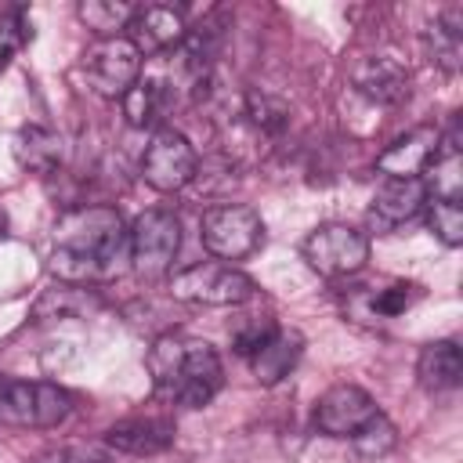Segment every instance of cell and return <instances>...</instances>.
Listing matches in <instances>:
<instances>
[{"label":"cell","instance_id":"cell-1","mask_svg":"<svg viewBox=\"0 0 463 463\" xmlns=\"http://www.w3.org/2000/svg\"><path fill=\"white\" fill-rule=\"evenodd\" d=\"M127 246V224L116 206H76L54 224L51 271L69 282H94L116 271V260Z\"/></svg>","mask_w":463,"mask_h":463},{"label":"cell","instance_id":"cell-2","mask_svg":"<svg viewBox=\"0 0 463 463\" xmlns=\"http://www.w3.org/2000/svg\"><path fill=\"white\" fill-rule=\"evenodd\" d=\"M148 376L156 398L181 409H203L221 391L224 365L213 344L188 333H163L148 347Z\"/></svg>","mask_w":463,"mask_h":463},{"label":"cell","instance_id":"cell-3","mask_svg":"<svg viewBox=\"0 0 463 463\" xmlns=\"http://www.w3.org/2000/svg\"><path fill=\"white\" fill-rule=\"evenodd\" d=\"M174 300L203 304V307H239L253 297V279L224 260H199L177 275H170Z\"/></svg>","mask_w":463,"mask_h":463},{"label":"cell","instance_id":"cell-4","mask_svg":"<svg viewBox=\"0 0 463 463\" xmlns=\"http://www.w3.org/2000/svg\"><path fill=\"white\" fill-rule=\"evenodd\" d=\"M72 412V394L58 383H29L0 373V423L11 427H58Z\"/></svg>","mask_w":463,"mask_h":463},{"label":"cell","instance_id":"cell-5","mask_svg":"<svg viewBox=\"0 0 463 463\" xmlns=\"http://www.w3.org/2000/svg\"><path fill=\"white\" fill-rule=\"evenodd\" d=\"M199 235H203V246L213 253V260L235 264L264 242V221L253 206L224 203V206H210L203 213Z\"/></svg>","mask_w":463,"mask_h":463},{"label":"cell","instance_id":"cell-6","mask_svg":"<svg viewBox=\"0 0 463 463\" xmlns=\"http://www.w3.org/2000/svg\"><path fill=\"white\" fill-rule=\"evenodd\" d=\"M127 250H130V264L137 275L145 279H159L170 271L177 250H181V221L174 210H145L134 217V224L127 228Z\"/></svg>","mask_w":463,"mask_h":463},{"label":"cell","instance_id":"cell-7","mask_svg":"<svg viewBox=\"0 0 463 463\" xmlns=\"http://www.w3.org/2000/svg\"><path fill=\"white\" fill-rule=\"evenodd\" d=\"M300 253L307 268L318 271L322 279H347L369 264V235L351 224L329 221V224H318L300 242Z\"/></svg>","mask_w":463,"mask_h":463},{"label":"cell","instance_id":"cell-8","mask_svg":"<svg viewBox=\"0 0 463 463\" xmlns=\"http://www.w3.org/2000/svg\"><path fill=\"white\" fill-rule=\"evenodd\" d=\"M141 51L130 43V36H109V40H94L80 61L83 80L94 94L101 98H123L137 76H141Z\"/></svg>","mask_w":463,"mask_h":463},{"label":"cell","instance_id":"cell-9","mask_svg":"<svg viewBox=\"0 0 463 463\" xmlns=\"http://www.w3.org/2000/svg\"><path fill=\"white\" fill-rule=\"evenodd\" d=\"M195 174H199V156L192 141L174 127L156 130L141 152V181L156 192H181L184 184L195 181Z\"/></svg>","mask_w":463,"mask_h":463},{"label":"cell","instance_id":"cell-10","mask_svg":"<svg viewBox=\"0 0 463 463\" xmlns=\"http://www.w3.org/2000/svg\"><path fill=\"white\" fill-rule=\"evenodd\" d=\"M380 409L373 394L358 383H333L315 402V427L326 438H351L365 420H373Z\"/></svg>","mask_w":463,"mask_h":463},{"label":"cell","instance_id":"cell-11","mask_svg":"<svg viewBox=\"0 0 463 463\" xmlns=\"http://www.w3.org/2000/svg\"><path fill=\"white\" fill-rule=\"evenodd\" d=\"M441 145V130L438 127H412L409 134L394 137L380 156H376V170L387 174L391 181H416L427 174V166L434 163Z\"/></svg>","mask_w":463,"mask_h":463},{"label":"cell","instance_id":"cell-12","mask_svg":"<svg viewBox=\"0 0 463 463\" xmlns=\"http://www.w3.org/2000/svg\"><path fill=\"white\" fill-rule=\"evenodd\" d=\"M174 416L163 412H145V416H127L105 430V445L123 452V456H159L174 445Z\"/></svg>","mask_w":463,"mask_h":463},{"label":"cell","instance_id":"cell-13","mask_svg":"<svg viewBox=\"0 0 463 463\" xmlns=\"http://www.w3.org/2000/svg\"><path fill=\"white\" fill-rule=\"evenodd\" d=\"M127 29H130V43L141 51V58L145 54H166V51L181 47V40L188 36L184 11L170 7V4H145V7H137L134 22Z\"/></svg>","mask_w":463,"mask_h":463},{"label":"cell","instance_id":"cell-14","mask_svg":"<svg viewBox=\"0 0 463 463\" xmlns=\"http://www.w3.org/2000/svg\"><path fill=\"white\" fill-rule=\"evenodd\" d=\"M351 87L376 105H402L409 98V69L398 58L369 54L351 69Z\"/></svg>","mask_w":463,"mask_h":463},{"label":"cell","instance_id":"cell-15","mask_svg":"<svg viewBox=\"0 0 463 463\" xmlns=\"http://www.w3.org/2000/svg\"><path fill=\"white\" fill-rule=\"evenodd\" d=\"M123 101V116L130 127H156L177 101V83L174 76H159V72H141L137 83L119 98Z\"/></svg>","mask_w":463,"mask_h":463},{"label":"cell","instance_id":"cell-16","mask_svg":"<svg viewBox=\"0 0 463 463\" xmlns=\"http://www.w3.org/2000/svg\"><path fill=\"white\" fill-rule=\"evenodd\" d=\"M427 206V188H423V177L416 181H391L373 195V206H369V221L387 232V228H398L405 221H412L420 210Z\"/></svg>","mask_w":463,"mask_h":463},{"label":"cell","instance_id":"cell-17","mask_svg":"<svg viewBox=\"0 0 463 463\" xmlns=\"http://www.w3.org/2000/svg\"><path fill=\"white\" fill-rule=\"evenodd\" d=\"M11 148H14L18 166L29 170V174H40V177L54 174V170L61 166V159H65V141H61V134L51 130V127H40V123L22 127V130L14 134V145H11Z\"/></svg>","mask_w":463,"mask_h":463},{"label":"cell","instance_id":"cell-18","mask_svg":"<svg viewBox=\"0 0 463 463\" xmlns=\"http://www.w3.org/2000/svg\"><path fill=\"white\" fill-rule=\"evenodd\" d=\"M416 380L430 394H441V391L459 387V380H463V354H459V347L452 340L427 344L420 351V358H416Z\"/></svg>","mask_w":463,"mask_h":463},{"label":"cell","instance_id":"cell-19","mask_svg":"<svg viewBox=\"0 0 463 463\" xmlns=\"http://www.w3.org/2000/svg\"><path fill=\"white\" fill-rule=\"evenodd\" d=\"M300 351H304V336H300V333H293V329H275V336H271L257 354H250V369H253L257 383L275 387L279 380H286L289 369L297 365Z\"/></svg>","mask_w":463,"mask_h":463},{"label":"cell","instance_id":"cell-20","mask_svg":"<svg viewBox=\"0 0 463 463\" xmlns=\"http://www.w3.org/2000/svg\"><path fill=\"white\" fill-rule=\"evenodd\" d=\"M427 199H445V203H459L463 199V159H459V141L456 134L441 137L434 163L427 166Z\"/></svg>","mask_w":463,"mask_h":463},{"label":"cell","instance_id":"cell-21","mask_svg":"<svg viewBox=\"0 0 463 463\" xmlns=\"http://www.w3.org/2000/svg\"><path fill=\"white\" fill-rule=\"evenodd\" d=\"M76 14L83 18L87 29L98 33V40H109V36H123L119 29H127L137 14V4L130 0H83L76 7Z\"/></svg>","mask_w":463,"mask_h":463},{"label":"cell","instance_id":"cell-22","mask_svg":"<svg viewBox=\"0 0 463 463\" xmlns=\"http://www.w3.org/2000/svg\"><path fill=\"white\" fill-rule=\"evenodd\" d=\"M351 445H354L358 459H383V456L398 445V427H394L383 412H376L373 420H365V423L351 434Z\"/></svg>","mask_w":463,"mask_h":463},{"label":"cell","instance_id":"cell-23","mask_svg":"<svg viewBox=\"0 0 463 463\" xmlns=\"http://www.w3.org/2000/svg\"><path fill=\"white\" fill-rule=\"evenodd\" d=\"M427 228L445 242V246H463V206L445 203V199H427Z\"/></svg>","mask_w":463,"mask_h":463},{"label":"cell","instance_id":"cell-24","mask_svg":"<svg viewBox=\"0 0 463 463\" xmlns=\"http://www.w3.org/2000/svg\"><path fill=\"white\" fill-rule=\"evenodd\" d=\"M242 116H246L250 127H257L260 134H275V130H282V123H286V105H282L279 98H271V94L250 90V94L242 98Z\"/></svg>","mask_w":463,"mask_h":463},{"label":"cell","instance_id":"cell-25","mask_svg":"<svg viewBox=\"0 0 463 463\" xmlns=\"http://www.w3.org/2000/svg\"><path fill=\"white\" fill-rule=\"evenodd\" d=\"M275 318L271 315H250V318H242L235 329H232V347H235V354H242V358H250V354H257L271 336H275Z\"/></svg>","mask_w":463,"mask_h":463},{"label":"cell","instance_id":"cell-26","mask_svg":"<svg viewBox=\"0 0 463 463\" xmlns=\"http://www.w3.org/2000/svg\"><path fill=\"white\" fill-rule=\"evenodd\" d=\"M90 307V297H83V289L76 286H54L40 297L36 304V315H76V311H87Z\"/></svg>","mask_w":463,"mask_h":463},{"label":"cell","instance_id":"cell-27","mask_svg":"<svg viewBox=\"0 0 463 463\" xmlns=\"http://www.w3.org/2000/svg\"><path fill=\"white\" fill-rule=\"evenodd\" d=\"M412 300H416V286H409V282H394V286L373 293L369 307H373V315H380V318H394V315H402Z\"/></svg>","mask_w":463,"mask_h":463},{"label":"cell","instance_id":"cell-28","mask_svg":"<svg viewBox=\"0 0 463 463\" xmlns=\"http://www.w3.org/2000/svg\"><path fill=\"white\" fill-rule=\"evenodd\" d=\"M29 36H33V29H29V22L22 18V11H11L7 18H0V72L7 69L11 54H14Z\"/></svg>","mask_w":463,"mask_h":463},{"label":"cell","instance_id":"cell-29","mask_svg":"<svg viewBox=\"0 0 463 463\" xmlns=\"http://www.w3.org/2000/svg\"><path fill=\"white\" fill-rule=\"evenodd\" d=\"M33 463H109V456L98 445H61V449L36 456Z\"/></svg>","mask_w":463,"mask_h":463},{"label":"cell","instance_id":"cell-30","mask_svg":"<svg viewBox=\"0 0 463 463\" xmlns=\"http://www.w3.org/2000/svg\"><path fill=\"white\" fill-rule=\"evenodd\" d=\"M7 235V217H4V210H0V239Z\"/></svg>","mask_w":463,"mask_h":463}]
</instances>
